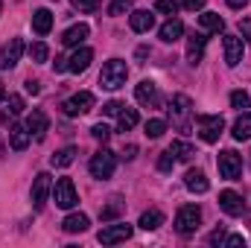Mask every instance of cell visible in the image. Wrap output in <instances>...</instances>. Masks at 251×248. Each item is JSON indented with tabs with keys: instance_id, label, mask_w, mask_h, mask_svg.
I'll return each instance as SVG.
<instances>
[{
	"instance_id": "cell-18",
	"label": "cell",
	"mask_w": 251,
	"mask_h": 248,
	"mask_svg": "<svg viewBox=\"0 0 251 248\" xmlns=\"http://www.w3.org/2000/svg\"><path fill=\"white\" fill-rule=\"evenodd\" d=\"M204 44H207V38L201 35V32H193L187 41V62L190 64H199L201 62V56H204Z\"/></svg>"
},
{
	"instance_id": "cell-51",
	"label": "cell",
	"mask_w": 251,
	"mask_h": 248,
	"mask_svg": "<svg viewBox=\"0 0 251 248\" xmlns=\"http://www.w3.org/2000/svg\"><path fill=\"white\" fill-rule=\"evenodd\" d=\"M0 9H3V3H0Z\"/></svg>"
},
{
	"instance_id": "cell-41",
	"label": "cell",
	"mask_w": 251,
	"mask_h": 248,
	"mask_svg": "<svg viewBox=\"0 0 251 248\" xmlns=\"http://www.w3.org/2000/svg\"><path fill=\"white\" fill-rule=\"evenodd\" d=\"M128 9H131V0H114V3L108 6L111 15H123V12H128Z\"/></svg>"
},
{
	"instance_id": "cell-50",
	"label": "cell",
	"mask_w": 251,
	"mask_h": 248,
	"mask_svg": "<svg viewBox=\"0 0 251 248\" xmlns=\"http://www.w3.org/2000/svg\"><path fill=\"white\" fill-rule=\"evenodd\" d=\"M6 99V91H3V82H0V102Z\"/></svg>"
},
{
	"instance_id": "cell-37",
	"label": "cell",
	"mask_w": 251,
	"mask_h": 248,
	"mask_svg": "<svg viewBox=\"0 0 251 248\" xmlns=\"http://www.w3.org/2000/svg\"><path fill=\"white\" fill-rule=\"evenodd\" d=\"M173 164H176L173 152H170V149H167V152H161V158H158V170H161V173H170V170H173Z\"/></svg>"
},
{
	"instance_id": "cell-26",
	"label": "cell",
	"mask_w": 251,
	"mask_h": 248,
	"mask_svg": "<svg viewBox=\"0 0 251 248\" xmlns=\"http://www.w3.org/2000/svg\"><path fill=\"white\" fill-rule=\"evenodd\" d=\"M199 24H201V29H207V32H222V29H225V21H222V15H216V12L199 15Z\"/></svg>"
},
{
	"instance_id": "cell-30",
	"label": "cell",
	"mask_w": 251,
	"mask_h": 248,
	"mask_svg": "<svg viewBox=\"0 0 251 248\" xmlns=\"http://www.w3.org/2000/svg\"><path fill=\"white\" fill-rule=\"evenodd\" d=\"M170 152H173V158H176V161H190V158L196 155V149H193L190 143H184V140H176V143L170 146Z\"/></svg>"
},
{
	"instance_id": "cell-46",
	"label": "cell",
	"mask_w": 251,
	"mask_h": 248,
	"mask_svg": "<svg viewBox=\"0 0 251 248\" xmlns=\"http://www.w3.org/2000/svg\"><path fill=\"white\" fill-rule=\"evenodd\" d=\"M26 91H29V94H38V91H41V85H38L35 79H26Z\"/></svg>"
},
{
	"instance_id": "cell-23",
	"label": "cell",
	"mask_w": 251,
	"mask_h": 248,
	"mask_svg": "<svg viewBox=\"0 0 251 248\" xmlns=\"http://www.w3.org/2000/svg\"><path fill=\"white\" fill-rule=\"evenodd\" d=\"M184 184H187L190 193H207V187H210L201 170H187V175H184Z\"/></svg>"
},
{
	"instance_id": "cell-16",
	"label": "cell",
	"mask_w": 251,
	"mask_h": 248,
	"mask_svg": "<svg viewBox=\"0 0 251 248\" xmlns=\"http://www.w3.org/2000/svg\"><path fill=\"white\" fill-rule=\"evenodd\" d=\"M29 128L26 125H18V123H12V128H9V143H12V149L15 152H24L26 146H29Z\"/></svg>"
},
{
	"instance_id": "cell-49",
	"label": "cell",
	"mask_w": 251,
	"mask_h": 248,
	"mask_svg": "<svg viewBox=\"0 0 251 248\" xmlns=\"http://www.w3.org/2000/svg\"><path fill=\"white\" fill-rule=\"evenodd\" d=\"M134 152H137V146H126V161H131V158H134Z\"/></svg>"
},
{
	"instance_id": "cell-48",
	"label": "cell",
	"mask_w": 251,
	"mask_h": 248,
	"mask_svg": "<svg viewBox=\"0 0 251 248\" xmlns=\"http://www.w3.org/2000/svg\"><path fill=\"white\" fill-rule=\"evenodd\" d=\"M67 70V59H56V73H64Z\"/></svg>"
},
{
	"instance_id": "cell-45",
	"label": "cell",
	"mask_w": 251,
	"mask_h": 248,
	"mask_svg": "<svg viewBox=\"0 0 251 248\" xmlns=\"http://www.w3.org/2000/svg\"><path fill=\"white\" fill-rule=\"evenodd\" d=\"M240 29H243V35L249 38V44H251V18H246V21H240Z\"/></svg>"
},
{
	"instance_id": "cell-33",
	"label": "cell",
	"mask_w": 251,
	"mask_h": 248,
	"mask_svg": "<svg viewBox=\"0 0 251 248\" xmlns=\"http://www.w3.org/2000/svg\"><path fill=\"white\" fill-rule=\"evenodd\" d=\"M143 128H146V137L158 140V137L167 131V123H164V120H146V125H143Z\"/></svg>"
},
{
	"instance_id": "cell-22",
	"label": "cell",
	"mask_w": 251,
	"mask_h": 248,
	"mask_svg": "<svg viewBox=\"0 0 251 248\" xmlns=\"http://www.w3.org/2000/svg\"><path fill=\"white\" fill-rule=\"evenodd\" d=\"M32 29H35L38 35H47V32L53 29V12H50V9H38V12L32 15Z\"/></svg>"
},
{
	"instance_id": "cell-11",
	"label": "cell",
	"mask_w": 251,
	"mask_h": 248,
	"mask_svg": "<svg viewBox=\"0 0 251 248\" xmlns=\"http://www.w3.org/2000/svg\"><path fill=\"white\" fill-rule=\"evenodd\" d=\"M222 50H225V64H228V67H237V64L243 62L246 44H243L240 35H225V38H222Z\"/></svg>"
},
{
	"instance_id": "cell-35",
	"label": "cell",
	"mask_w": 251,
	"mask_h": 248,
	"mask_svg": "<svg viewBox=\"0 0 251 248\" xmlns=\"http://www.w3.org/2000/svg\"><path fill=\"white\" fill-rule=\"evenodd\" d=\"M29 56H32V62H47L50 50H47V44H44V41H35V44L29 47Z\"/></svg>"
},
{
	"instance_id": "cell-38",
	"label": "cell",
	"mask_w": 251,
	"mask_h": 248,
	"mask_svg": "<svg viewBox=\"0 0 251 248\" xmlns=\"http://www.w3.org/2000/svg\"><path fill=\"white\" fill-rule=\"evenodd\" d=\"M91 134H94L97 140H102V143H105V140L111 137V128H108V125H105V123H97V125H94V128H91Z\"/></svg>"
},
{
	"instance_id": "cell-24",
	"label": "cell",
	"mask_w": 251,
	"mask_h": 248,
	"mask_svg": "<svg viewBox=\"0 0 251 248\" xmlns=\"http://www.w3.org/2000/svg\"><path fill=\"white\" fill-rule=\"evenodd\" d=\"M88 225H91V222H88L85 213H70V216L62 222V228L67 231V234H82V231H88Z\"/></svg>"
},
{
	"instance_id": "cell-21",
	"label": "cell",
	"mask_w": 251,
	"mask_h": 248,
	"mask_svg": "<svg viewBox=\"0 0 251 248\" xmlns=\"http://www.w3.org/2000/svg\"><path fill=\"white\" fill-rule=\"evenodd\" d=\"M184 35V24L178 21V18H170L164 26H161V41H167V44H173V41H178Z\"/></svg>"
},
{
	"instance_id": "cell-12",
	"label": "cell",
	"mask_w": 251,
	"mask_h": 248,
	"mask_svg": "<svg viewBox=\"0 0 251 248\" xmlns=\"http://www.w3.org/2000/svg\"><path fill=\"white\" fill-rule=\"evenodd\" d=\"M21 56H24V41L21 38H12L9 44L0 47V67L3 70H12L15 64L21 62Z\"/></svg>"
},
{
	"instance_id": "cell-28",
	"label": "cell",
	"mask_w": 251,
	"mask_h": 248,
	"mask_svg": "<svg viewBox=\"0 0 251 248\" xmlns=\"http://www.w3.org/2000/svg\"><path fill=\"white\" fill-rule=\"evenodd\" d=\"M143 231H155V228H161L164 225V213L161 210H146L143 216H140V222H137Z\"/></svg>"
},
{
	"instance_id": "cell-4",
	"label": "cell",
	"mask_w": 251,
	"mask_h": 248,
	"mask_svg": "<svg viewBox=\"0 0 251 248\" xmlns=\"http://www.w3.org/2000/svg\"><path fill=\"white\" fill-rule=\"evenodd\" d=\"M199 222H201V210H199L196 204H184V207L176 213V231H178L181 237L196 234V231H199Z\"/></svg>"
},
{
	"instance_id": "cell-19",
	"label": "cell",
	"mask_w": 251,
	"mask_h": 248,
	"mask_svg": "<svg viewBox=\"0 0 251 248\" xmlns=\"http://www.w3.org/2000/svg\"><path fill=\"white\" fill-rule=\"evenodd\" d=\"M134 97H137V102H143V105H158V85L149 82V79H143V82L137 85Z\"/></svg>"
},
{
	"instance_id": "cell-5",
	"label": "cell",
	"mask_w": 251,
	"mask_h": 248,
	"mask_svg": "<svg viewBox=\"0 0 251 248\" xmlns=\"http://www.w3.org/2000/svg\"><path fill=\"white\" fill-rule=\"evenodd\" d=\"M219 175L222 178H228V181H237L240 178V173H243V158H240V152H234V149H225V152H219Z\"/></svg>"
},
{
	"instance_id": "cell-14",
	"label": "cell",
	"mask_w": 251,
	"mask_h": 248,
	"mask_svg": "<svg viewBox=\"0 0 251 248\" xmlns=\"http://www.w3.org/2000/svg\"><path fill=\"white\" fill-rule=\"evenodd\" d=\"M91 62H94V50H91V47H79V50L67 59V70H70V73H82V70H88Z\"/></svg>"
},
{
	"instance_id": "cell-15",
	"label": "cell",
	"mask_w": 251,
	"mask_h": 248,
	"mask_svg": "<svg viewBox=\"0 0 251 248\" xmlns=\"http://www.w3.org/2000/svg\"><path fill=\"white\" fill-rule=\"evenodd\" d=\"M128 26H131L134 32H149V29L155 26V15L146 12V9H137V12L128 15Z\"/></svg>"
},
{
	"instance_id": "cell-7",
	"label": "cell",
	"mask_w": 251,
	"mask_h": 248,
	"mask_svg": "<svg viewBox=\"0 0 251 248\" xmlns=\"http://www.w3.org/2000/svg\"><path fill=\"white\" fill-rule=\"evenodd\" d=\"M53 198H56V207H62V210L76 207L79 196H76V187H73V181H70V178H59V181L53 184Z\"/></svg>"
},
{
	"instance_id": "cell-42",
	"label": "cell",
	"mask_w": 251,
	"mask_h": 248,
	"mask_svg": "<svg viewBox=\"0 0 251 248\" xmlns=\"http://www.w3.org/2000/svg\"><path fill=\"white\" fill-rule=\"evenodd\" d=\"M222 243H225V246H228V248H240V246H246V240H243L240 234H231V237H225Z\"/></svg>"
},
{
	"instance_id": "cell-34",
	"label": "cell",
	"mask_w": 251,
	"mask_h": 248,
	"mask_svg": "<svg viewBox=\"0 0 251 248\" xmlns=\"http://www.w3.org/2000/svg\"><path fill=\"white\" fill-rule=\"evenodd\" d=\"M231 105H234L237 111H246V108H251V97L246 91H234V94H231Z\"/></svg>"
},
{
	"instance_id": "cell-20",
	"label": "cell",
	"mask_w": 251,
	"mask_h": 248,
	"mask_svg": "<svg viewBox=\"0 0 251 248\" xmlns=\"http://www.w3.org/2000/svg\"><path fill=\"white\" fill-rule=\"evenodd\" d=\"M88 35H91L88 24H76V26H70V29L62 35V44H64V47H79Z\"/></svg>"
},
{
	"instance_id": "cell-2",
	"label": "cell",
	"mask_w": 251,
	"mask_h": 248,
	"mask_svg": "<svg viewBox=\"0 0 251 248\" xmlns=\"http://www.w3.org/2000/svg\"><path fill=\"white\" fill-rule=\"evenodd\" d=\"M196 128H199V137L204 143H216L225 131V120L219 114H199L196 117Z\"/></svg>"
},
{
	"instance_id": "cell-10",
	"label": "cell",
	"mask_w": 251,
	"mask_h": 248,
	"mask_svg": "<svg viewBox=\"0 0 251 248\" xmlns=\"http://www.w3.org/2000/svg\"><path fill=\"white\" fill-rule=\"evenodd\" d=\"M91 105H94V94H91V91H79V94H73V97L64 102V114H67V117H79V114L91 111Z\"/></svg>"
},
{
	"instance_id": "cell-6",
	"label": "cell",
	"mask_w": 251,
	"mask_h": 248,
	"mask_svg": "<svg viewBox=\"0 0 251 248\" xmlns=\"http://www.w3.org/2000/svg\"><path fill=\"white\" fill-rule=\"evenodd\" d=\"M190 111H193V102H190L187 94H176L173 97V102H170V117H173V123L178 125L181 131H187L190 128Z\"/></svg>"
},
{
	"instance_id": "cell-31",
	"label": "cell",
	"mask_w": 251,
	"mask_h": 248,
	"mask_svg": "<svg viewBox=\"0 0 251 248\" xmlns=\"http://www.w3.org/2000/svg\"><path fill=\"white\" fill-rule=\"evenodd\" d=\"M117 125H120V131L134 128V125H137V111H134V108H123V111L117 114Z\"/></svg>"
},
{
	"instance_id": "cell-27",
	"label": "cell",
	"mask_w": 251,
	"mask_h": 248,
	"mask_svg": "<svg viewBox=\"0 0 251 248\" xmlns=\"http://www.w3.org/2000/svg\"><path fill=\"white\" fill-rule=\"evenodd\" d=\"M21 111H24V99H21L18 94H12V97H9V105H6L3 114H0V120H3V123H15V117H18Z\"/></svg>"
},
{
	"instance_id": "cell-29",
	"label": "cell",
	"mask_w": 251,
	"mask_h": 248,
	"mask_svg": "<svg viewBox=\"0 0 251 248\" xmlns=\"http://www.w3.org/2000/svg\"><path fill=\"white\" fill-rule=\"evenodd\" d=\"M73 161H76V146H64L62 152H56V155L50 158L53 167H70Z\"/></svg>"
},
{
	"instance_id": "cell-25",
	"label": "cell",
	"mask_w": 251,
	"mask_h": 248,
	"mask_svg": "<svg viewBox=\"0 0 251 248\" xmlns=\"http://www.w3.org/2000/svg\"><path fill=\"white\" fill-rule=\"evenodd\" d=\"M234 140H251V111H243L240 120L234 123Z\"/></svg>"
},
{
	"instance_id": "cell-32",
	"label": "cell",
	"mask_w": 251,
	"mask_h": 248,
	"mask_svg": "<svg viewBox=\"0 0 251 248\" xmlns=\"http://www.w3.org/2000/svg\"><path fill=\"white\" fill-rule=\"evenodd\" d=\"M123 198H111V204H105V207H102V213H100V216H102V222H111V219H114V216H120V213H123Z\"/></svg>"
},
{
	"instance_id": "cell-36",
	"label": "cell",
	"mask_w": 251,
	"mask_h": 248,
	"mask_svg": "<svg viewBox=\"0 0 251 248\" xmlns=\"http://www.w3.org/2000/svg\"><path fill=\"white\" fill-rule=\"evenodd\" d=\"M178 6H181L178 0H158V3H155V9H158V12H164V15H176V12H178Z\"/></svg>"
},
{
	"instance_id": "cell-9",
	"label": "cell",
	"mask_w": 251,
	"mask_h": 248,
	"mask_svg": "<svg viewBox=\"0 0 251 248\" xmlns=\"http://www.w3.org/2000/svg\"><path fill=\"white\" fill-rule=\"evenodd\" d=\"M50 193H53V178H50V173H38L35 181H32V190H29L32 207H44V201H47Z\"/></svg>"
},
{
	"instance_id": "cell-40",
	"label": "cell",
	"mask_w": 251,
	"mask_h": 248,
	"mask_svg": "<svg viewBox=\"0 0 251 248\" xmlns=\"http://www.w3.org/2000/svg\"><path fill=\"white\" fill-rule=\"evenodd\" d=\"M123 108H126L123 102H117V99H111V102H105V105H102V114H108V117H117V114H120Z\"/></svg>"
},
{
	"instance_id": "cell-1",
	"label": "cell",
	"mask_w": 251,
	"mask_h": 248,
	"mask_svg": "<svg viewBox=\"0 0 251 248\" xmlns=\"http://www.w3.org/2000/svg\"><path fill=\"white\" fill-rule=\"evenodd\" d=\"M126 76H128V67L123 59H111V62L102 64V73H100V85L108 88V91H117L126 85Z\"/></svg>"
},
{
	"instance_id": "cell-47",
	"label": "cell",
	"mask_w": 251,
	"mask_h": 248,
	"mask_svg": "<svg viewBox=\"0 0 251 248\" xmlns=\"http://www.w3.org/2000/svg\"><path fill=\"white\" fill-rule=\"evenodd\" d=\"M228 6L231 9H243V6H249V0H228Z\"/></svg>"
},
{
	"instance_id": "cell-43",
	"label": "cell",
	"mask_w": 251,
	"mask_h": 248,
	"mask_svg": "<svg viewBox=\"0 0 251 248\" xmlns=\"http://www.w3.org/2000/svg\"><path fill=\"white\" fill-rule=\"evenodd\" d=\"M204 3H207V0H181V6H184L187 12H196V9H204Z\"/></svg>"
},
{
	"instance_id": "cell-39",
	"label": "cell",
	"mask_w": 251,
	"mask_h": 248,
	"mask_svg": "<svg viewBox=\"0 0 251 248\" xmlns=\"http://www.w3.org/2000/svg\"><path fill=\"white\" fill-rule=\"evenodd\" d=\"M97 6H100V0H73V9H79V12H97Z\"/></svg>"
},
{
	"instance_id": "cell-44",
	"label": "cell",
	"mask_w": 251,
	"mask_h": 248,
	"mask_svg": "<svg viewBox=\"0 0 251 248\" xmlns=\"http://www.w3.org/2000/svg\"><path fill=\"white\" fill-rule=\"evenodd\" d=\"M222 240H225V228H216V231L210 234V240H207V243H210V246H216V243H222Z\"/></svg>"
},
{
	"instance_id": "cell-17",
	"label": "cell",
	"mask_w": 251,
	"mask_h": 248,
	"mask_svg": "<svg viewBox=\"0 0 251 248\" xmlns=\"http://www.w3.org/2000/svg\"><path fill=\"white\" fill-rule=\"evenodd\" d=\"M47 125H50V120H47V114H44V111H32V114H29V120H26V128H29V134H32L35 140H44Z\"/></svg>"
},
{
	"instance_id": "cell-13",
	"label": "cell",
	"mask_w": 251,
	"mask_h": 248,
	"mask_svg": "<svg viewBox=\"0 0 251 248\" xmlns=\"http://www.w3.org/2000/svg\"><path fill=\"white\" fill-rule=\"evenodd\" d=\"M219 207H222L228 216H240L246 204H243V196H240V193H234V190H222V193H219Z\"/></svg>"
},
{
	"instance_id": "cell-3",
	"label": "cell",
	"mask_w": 251,
	"mask_h": 248,
	"mask_svg": "<svg viewBox=\"0 0 251 248\" xmlns=\"http://www.w3.org/2000/svg\"><path fill=\"white\" fill-rule=\"evenodd\" d=\"M114 167H117V155H114V152L100 149V152L91 155V175H94V178H100V181L111 178V175H114Z\"/></svg>"
},
{
	"instance_id": "cell-8",
	"label": "cell",
	"mask_w": 251,
	"mask_h": 248,
	"mask_svg": "<svg viewBox=\"0 0 251 248\" xmlns=\"http://www.w3.org/2000/svg\"><path fill=\"white\" fill-rule=\"evenodd\" d=\"M131 237V225L128 222H117V225H105L100 234H97V240L102 243V246H117V243H126Z\"/></svg>"
}]
</instances>
